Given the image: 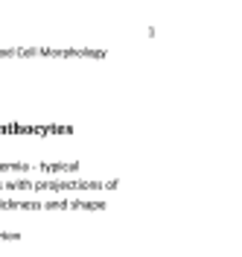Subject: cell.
<instances>
[]
</instances>
